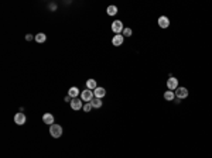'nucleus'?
I'll return each mask as SVG.
<instances>
[{
    "instance_id": "f257e3e1",
    "label": "nucleus",
    "mask_w": 212,
    "mask_h": 158,
    "mask_svg": "<svg viewBox=\"0 0 212 158\" xmlns=\"http://www.w3.org/2000/svg\"><path fill=\"white\" fill-rule=\"evenodd\" d=\"M50 134H51L54 138H60L62 136V127H61L60 124H51L50 126Z\"/></svg>"
},
{
    "instance_id": "7ed1b4c3",
    "label": "nucleus",
    "mask_w": 212,
    "mask_h": 158,
    "mask_svg": "<svg viewBox=\"0 0 212 158\" xmlns=\"http://www.w3.org/2000/svg\"><path fill=\"white\" fill-rule=\"evenodd\" d=\"M93 97H95V96H93V90H91V89H85V90L81 92V99H82V102L89 103Z\"/></svg>"
},
{
    "instance_id": "f8f14e48",
    "label": "nucleus",
    "mask_w": 212,
    "mask_h": 158,
    "mask_svg": "<svg viewBox=\"0 0 212 158\" xmlns=\"http://www.w3.org/2000/svg\"><path fill=\"white\" fill-rule=\"evenodd\" d=\"M68 96H71L72 99H77V97L79 96V89L77 88V86H72V88H69Z\"/></svg>"
},
{
    "instance_id": "9b49d317",
    "label": "nucleus",
    "mask_w": 212,
    "mask_h": 158,
    "mask_svg": "<svg viewBox=\"0 0 212 158\" xmlns=\"http://www.w3.org/2000/svg\"><path fill=\"white\" fill-rule=\"evenodd\" d=\"M43 122L45 124H50V126H51V124H54V116H52L51 113H45L43 116Z\"/></svg>"
},
{
    "instance_id": "0eeeda50",
    "label": "nucleus",
    "mask_w": 212,
    "mask_h": 158,
    "mask_svg": "<svg viewBox=\"0 0 212 158\" xmlns=\"http://www.w3.org/2000/svg\"><path fill=\"white\" fill-rule=\"evenodd\" d=\"M123 43H125V37H123V34H116L112 38V44L115 45V47H120V45H123Z\"/></svg>"
},
{
    "instance_id": "2eb2a0df",
    "label": "nucleus",
    "mask_w": 212,
    "mask_h": 158,
    "mask_svg": "<svg viewBox=\"0 0 212 158\" xmlns=\"http://www.w3.org/2000/svg\"><path fill=\"white\" fill-rule=\"evenodd\" d=\"M96 88H98V85H96V81H95V79H88V81H86V89L95 90Z\"/></svg>"
},
{
    "instance_id": "412c9836",
    "label": "nucleus",
    "mask_w": 212,
    "mask_h": 158,
    "mask_svg": "<svg viewBox=\"0 0 212 158\" xmlns=\"http://www.w3.org/2000/svg\"><path fill=\"white\" fill-rule=\"evenodd\" d=\"M71 100H72L71 96H65V102H69V103H71Z\"/></svg>"
},
{
    "instance_id": "6e6552de",
    "label": "nucleus",
    "mask_w": 212,
    "mask_h": 158,
    "mask_svg": "<svg viewBox=\"0 0 212 158\" xmlns=\"http://www.w3.org/2000/svg\"><path fill=\"white\" fill-rule=\"evenodd\" d=\"M71 107L74 110H81V109H83V105H82V99H72L71 100Z\"/></svg>"
},
{
    "instance_id": "a211bd4d",
    "label": "nucleus",
    "mask_w": 212,
    "mask_h": 158,
    "mask_svg": "<svg viewBox=\"0 0 212 158\" xmlns=\"http://www.w3.org/2000/svg\"><path fill=\"white\" fill-rule=\"evenodd\" d=\"M122 34H123V37H132L133 31H132V28H129V27H127V28H125V30H123V33H122Z\"/></svg>"
},
{
    "instance_id": "ddd939ff",
    "label": "nucleus",
    "mask_w": 212,
    "mask_h": 158,
    "mask_svg": "<svg viewBox=\"0 0 212 158\" xmlns=\"http://www.w3.org/2000/svg\"><path fill=\"white\" fill-rule=\"evenodd\" d=\"M91 105L93 109H99V107H102V105H103V102H102V99H98V97H93L91 100Z\"/></svg>"
},
{
    "instance_id": "f03ea898",
    "label": "nucleus",
    "mask_w": 212,
    "mask_h": 158,
    "mask_svg": "<svg viewBox=\"0 0 212 158\" xmlns=\"http://www.w3.org/2000/svg\"><path fill=\"white\" fill-rule=\"evenodd\" d=\"M174 93H175V97L181 100V99H185V97H188V93H190V92H188V89L184 88V86H178V88L174 90Z\"/></svg>"
},
{
    "instance_id": "6ab92c4d",
    "label": "nucleus",
    "mask_w": 212,
    "mask_h": 158,
    "mask_svg": "<svg viewBox=\"0 0 212 158\" xmlns=\"http://www.w3.org/2000/svg\"><path fill=\"white\" fill-rule=\"evenodd\" d=\"M83 110H85L86 113H89V112H91V110H92V105H91V102H89V103H86V105L83 106Z\"/></svg>"
},
{
    "instance_id": "f3484780",
    "label": "nucleus",
    "mask_w": 212,
    "mask_h": 158,
    "mask_svg": "<svg viewBox=\"0 0 212 158\" xmlns=\"http://www.w3.org/2000/svg\"><path fill=\"white\" fill-rule=\"evenodd\" d=\"M106 13H108V16H116L117 14V7L116 6H109L108 9H106Z\"/></svg>"
},
{
    "instance_id": "dca6fc26",
    "label": "nucleus",
    "mask_w": 212,
    "mask_h": 158,
    "mask_svg": "<svg viewBox=\"0 0 212 158\" xmlns=\"http://www.w3.org/2000/svg\"><path fill=\"white\" fill-rule=\"evenodd\" d=\"M45 40H47V35L44 34V33H38V34L35 35V41H37L38 44H43V43H45Z\"/></svg>"
},
{
    "instance_id": "39448f33",
    "label": "nucleus",
    "mask_w": 212,
    "mask_h": 158,
    "mask_svg": "<svg viewBox=\"0 0 212 158\" xmlns=\"http://www.w3.org/2000/svg\"><path fill=\"white\" fill-rule=\"evenodd\" d=\"M178 88V79L174 76H170V79H167V89L168 90H175Z\"/></svg>"
},
{
    "instance_id": "aec40b11",
    "label": "nucleus",
    "mask_w": 212,
    "mask_h": 158,
    "mask_svg": "<svg viewBox=\"0 0 212 158\" xmlns=\"http://www.w3.org/2000/svg\"><path fill=\"white\" fill-rule=\"evenodd\" d=\"M26 40H27V41H31V40H33V35H31V34H27V35H26Z\"/></svg>"
},
{
    "instance_id": "423d86ee",
    "label": "nucleus",
    "mask_w": 212,
    "mask_h": 158,
    "mask_svg": "<svg viewBox=\"0 0 212 158\" xmlns=\"http://www.w3.org/2000/svg\"><path fill=\"white\" fill-rule=\"evenodd\" d=\"M14 123L17 124V126H23V124L26 123V114L21 113V112L16 113V116H14Z\"/></svg>"
},
{
    "instance_id": "20e7f679",
    "label": "nucleus",
    "mask_w": 212,
    "mask_h": 158,
    "mask_svg": "<svg viewBox=\"0 0 212 158\" xmlns=\"http://www.w3.org/2000/svg\"><path fill=\"white\" fill-rule=\"evenodd\" d=\"M123 23L120 21V20H115V21L112 23V31L115 33V34H122L123 33Z\"/></svg>"
},
{
    "instance_id": "4468645a",
    "label": "nucleus",
    "mask_w": 212,
    "mask_h": 158,
    "mask_svg": "<svg viewBox=\"0 0 212 158\" xmlns=\"http://www.w3.org/2000/svg\"><path fill=\"white\" fill-rule=\"evenodd\" d=\"M164 99L168 102H173L174 99H175V93L173 92V90H165L164 92Z\"/></svg>"
},
{
    "instance_id": "9d476101",
    "label": "nucleus",
    "mask_w": 212,
    "mask_h": 158,
    "mask_svg": "<svg viewBox=\"0 0 212 158\" xmlns=\"http://www.w3.org/2000/svg\"><path fill=\"white\" fill-rule=\"evenodd\" d=\"M105 95H106V90H105V88H102V86H98V88L93 90V96L98 97V99H102Z\"/></svg>"
},
{
    "instance_id": "1a4fd4ad",
    "label": "nucleus",
    "mask_w": 212,
    "mask_h": 158,
    "mask_svg": "<svg viewBox=\"0 0 212 158\" xmlns=\"http://www.w3.org/2000/svg\"><path fill=\"white\" fill-rule=\"evenodd\" d=\"M158 26H160L161 28H167V27L170 26V18L167 17V16H161V17H158Z\"/></svg>"
}]
</instances>
